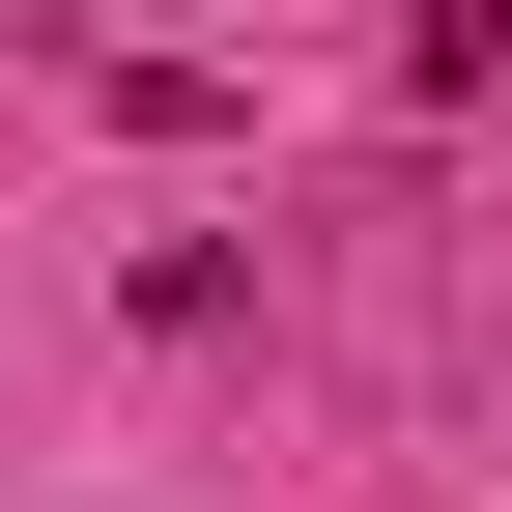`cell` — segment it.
<instances>
[{
  "label": "cell",
  "instance_id": "cell-1",
  "mask_svg": "<svg viewBox=\"0 0 512 512\" xmlns=\"http://www.w3.org/2000/svg\"><path fill=\"white\" fill-rule=\"evenodd\" d=\"M399 86H427V114H512V0H427V29H399Z\"/></svg>",
  "mask_w": 512,
  "mask_h": 512
}]
</instances>
